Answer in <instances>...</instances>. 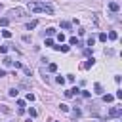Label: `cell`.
Segmentation results:
<instances>
[{
	"mask_svg": "<svg viewBox=\"0 0 122 122\" xmlns=\"http://www.w3.org/2000/svg\"><path fill=\"white\" fill-rule=\"evenodd\" d=\"M2 36L4 38H11V30H2Z\"/></svg>",
	"mask_w": 122,
	"mask_h": 122,
	"instance_id": "17",
	"label": "cell"
},
{
	"mask_svg": "<svg viewBox=\"0 0 122 122\" xmlns=\"http://www.w3.org/2000/svg\"><path fill=\"white\" fill-rule=\"evenodd\" d=\"M44 46H53V40H52V38H46V42H44Z\"/></svg>",
	"mask_w": 122,
	"mask_h": 122,
	"instance_id": "24",
	"label": "cell"
},
{
	"mask_svg": "<svg viewBox=\"0 0 122 122\" xmlns=\"http://www.w3.org/2000/svg\"><path fill=\"white\" fill-rule=\"evenodd\" d=\"M72 114H74V116H80V114H82V111H80V109H76V107H74V109H72Z\"/></svg>",
	"mask_w": 122,
	"mask_h": 122,
	"instance_id": "21",
	"label": "cell"
},
{
	"mask_svg": "<svg viewBox=\"0 0 122 122\" xmlns=\"http://www.w3.org/2000/svg\"><path fill=\"white\" fill-rule=\"evenodd\" d=\"M8 23H10V19H8V17H2V19H0V25H2V27H6Z\"/></svg>",
	"mask_w": 122,
	"mask_h": 122,
	"instance_id": "18",
	"label": "cell"
},
{
	"mask_svg": "<svg viewBox=\"0 0 122 122\" xmlns=\"http://www.w3.org/2000/svg\"><path fill=\"white\" fill-rule=\"evenodd\" d=\"M69 44H71V46H80V40L76 38V36H72V38L69 40Z\"/></svg>",
	"mask_w": 122,
	"mask_h": 122,
	"instance_id": "9",
	"label": "cell"
},
{
	"mask_svg": "<svg viewBox=\"0 0 122 122\" xmlns=\"http://www.w3.org/2000/svg\"><path fill=\"white\" fill-rule=\"evenodd\" d=\"M55 80H57V84H61V86H63V84H65V78H63V76H57V78H55Z\"/></svg>",
	"mask_w": 122,
	"mask_h": 122,
	"instance_id": "22",
	"label": "cell"
},
{
	"mask_svg": "<svg viewBox=\"0 0 122 122\" xmlns=\"http://www.w3.org/2000/svg\"><path fill=\"white\" fill-rule=\"evenodd\" d=\"M120 114H122L120 107H111V109H109V116H120Z\"/></svg>",
	"mask_w": 122,
	"mask_h": 122,
	"instance_id": "3",
	"label": "cell"
},
{
	"mask_svg": "<svg viewBox=\"0 0 122 122\" xmlns=\"http://www.w3.org/2000/svg\"><path fill=\"white\" fill-rule=\"evenodd\" d=\"M29 114L30 116H36V109H29Z\"/></svg>",
	"mask_w": 122,
	"mask_h": 122,
	"instance_id": "29",
	"label": "cell"
},
{
	"mask_svg": "<svg viewBox=\"0 0 122 122\" xmlns=\"http://www.w3.org/2000/svg\"><path fill=\"white\" fill-rule=\"evenodd\" d=\"M10 50V44H4V46H0V53H6Z\"/></svg>",
	"mask_w": 122,
	"mask_h": 122,
	"instance_id": "12",
	"label": "cell"
},
{
	"mask_svg": "<svg viewBox=\"0 0 122 122\" xmlns=\"http://www.w3.org/2000/svg\"><path fill=\"white\" fill-rule=\"evenodd\" d=\"M23 42H27V44H29V42H30V36H29V34H25V36H23Z\"/></svg>",
	"mask_w": 122,
	"mask_h": 122,
	"instance_id": "31",
	"label": "cell"
},
{
	"mask_svg": "<svg viewBox=\"0 0 122 122\" xmlns=\"http://www.w3.org/2000/svg\"><path fill=\"white\" fill-rule=\"evenodd\" d=\"M36 25H38V21H36V19H34V21H29V23H27V30H33Z\"/></svg>",
	"mask_w": 122,
	"mask_h": 122,
	"instance_id": "6",
	"label": "cell"
},
{
	"mask_svg": "<svg viewBox=\"0 0 122 122\" xmlns=\"http://www.w3.org/2000/svg\"><path fill=\"white\" fill-rule=\"evenodd\" d=\"M11 63H13V61H11V59H10V57H4V65H6V67H10V65H11Z\"/></svg>",
	"mask_w": 122,
	"mask_h": 122,
	"instance_id": "20",
	"label": "cell"
},
{
	"mask_svg": "<svg viewBox=\"0 0 122 122\" xmlns=\"http://www.w3.org/2000/svg\"><path fill=\"white\" fill-rule=\"evenodd\" d=\"M27 99H29V101H34V94H30V92H29V94H27Z\"/></svg>",
	"mask_w": 122,
	"mask_h": 122,
	"instance_id": "28",
	"label": "cell"
},
{
	"mask_svg": "<svg viewBox=\"0 0 122 122\" xmlns=\"http://www.w3.org/2000/svg\"><path fill=\"white\" fill-rule=\"evenodd\" d=\"M94 44H95V38L90 36V38H88V46H94Z\"/></svg>",
	"mask_w": 122,
	"mask_h": 122,
	"instance_id": "23",
	"label": "cell"
},
{
	"mask_svg": "<svg viewBox=\"0 0 122 122\" xmlns=\"http://www.w3.org/2000/svg\"><path fill=\"white\" fill-rule=\"evenodd\" d=\"M46 34H48V36H52V34H55V29H52V27H50V29H46Z\"/></svg>",
	"mask_w": 122,
	"mask_h": 122,
	"instance_id": "19",
	"label": "cell"
},
{
	"mask_svg": "<svg viewBox=\"0 0 122 122\" xmlns=\"http://www.w3.org/2000/svg\"><path fill=\"white\" fill-rule=\"evenodd\" d=\"M0 76H6V71H2V69H0Z\"/></svg>",
	"mask_w": 122,
	"mask_h": 122,
	"instance_id": "32",
	"label": "cell"
},
{
	"mask_svg": "<svg viewBox=\"0 0 122 122\" xmlns=\"http://www.w3.org/2000/svg\"><path fill=\"white\" fill-rule=\"evenodd\" d=\"M59 109L63 111V113H69V105H65V103H61V105H59Z\"/></svg>",
	"mask_w": 122,
	"mask_h": 122,
	"instance_id": "16",
	"label": "cell"
},
{
	"mask_svg": "<svg viewBox=\"0 0 122 122\" xmlns=\"http://www.w3.org/2000/svg\"><path fill=\"white\" fill-rule=\"evenodd\" d=\"M8 94H10V97H17V94H19V92H17V88H11V90L8 92Z\"/></svg>",
	"mask_w": 122,
	"mask_h": 122,
	"instance_id": "11",
	"label": "cell"
},
{
	"mask_svg": "<svg viewBox=\"0 0 122 122\" xmlns=\"http://www.w3.org/2000/svg\"><path fill=\"white\" fill-rule=\"evenodd\" d=\"M94 61H95L94 57H92V59H88V61H86V63H84L82 67H84V69H90V67H94Z\"/></svg>",
	"mask_w": 122,
	"mask_h": 122,
	"instance_id": "7",
	"label": "cell"
},
{
	"mask_svg": "<svg viewBox=\"0 0 122 122\" xmlns=\"http://www.w3.org/2000/svg\"><path fill=\"white\" fill-rule=\"evenodd\" d=\"M17 107H19V109H23V107H25V101H21V99H19V101H17Z\"/></svg>",
	"mask_w": 122,
	"mask_h": 122,
	"instance_id": "30",
	"label": "cell"
},
{
	"mask_svg": "<svg viewBox=\"0 0 122 122\" xmlns=\"http://www.w3.org/2000/svg\"><path fill=\"white\" fill-rule=\"evenodd\" d=\"M0 10H2V6H0Z\"/></svg>",
	"mask_w": 122,
	"mask_h": 122,
	"instance_id": "33",
	"label": "cell"
},
{
	"mask_svg": "<svg viewBox=\"0 0 122 122\" xmlns=\"http://www.w3.org/2000/svg\"><path fill=\"white\" fill-rule=\"evenodd\" d=\"M113 99H114V95H111V94H105V95H103V101H105V103H111Z\"/></svg>",
	"mask_w": 122,
	"mask_h": 122,
	"instance_id": "8",
	"label": "cell"
},
{
	"mask_svg": "<svg viewBox=\"0 0 122 122\" xmlns=\"http://www.w3.org/2000/svg\"><path fill=\"white\" fill-rule=\"evenodd\" d=\"M99 40H101V42H107V34L101 33V34H99Z\"/></svg>",
	"mask_w": 122,
	"mask_h": 122,
	"instance_id": "27",
	"label": "cell"
},
{
	"mask_svg": "<svg viewBox=\"0 0 122 122\" xmlns=\"http://www.w3.org/2000/svg\"><path fill=\"white\" fill-rule=\"evenodd\" d=\"M53 48H55L57 52H63V53H65V52H69V46H53Z\"/></svg>",
	"mask_w": 122,
	"mask_h": 122,
	"instance_id": "10",
	"label": "cell"
},
{
	"mask_svg": "<svg viewBox=\"0 0 122 122\" xmlns=\"http://www.w3.org/2000/svg\"><path fill=\"white\" fill-rule=\"evenodd\" d=\"M10 15H11V17H23V15H25V10L15 8V10H11V11H10Z\"/></svg>",
	"mask_w": 122,
	"mask_h": 122,
	"instance_id": "2",
	"label": "cell"
},
{
	"mask_svg": "<svg viewBox=\"0 0 122 122\" xmlns=\"http://www.w3.org/2000/svg\"><path fill=\"white\" fill-rule=\"evenodd\" d=\"M109 10H111V11H118V10H120V6H118L116 2H109Z\"/></svg>",
	"mask_w": 122,
	"mask_h": 122,
	"instance_id": "5",
	"label": "cell"
},
{
	"mask_svg": "<svg viewBox=\"0 0 122 122\" xmlns=\"http://www.w3.org/2000/svg\"><path fill=\"white\" fill-rule=\"evenodd\" d=\"M94 90H95V94H103V88H101V84H95V86H94Z\"/></svg>",
	"mask_w": 122,
	"mask_h": 122,
	"instance_id": "14",
	"label": "cell"
},
{
	"mask_svg": "<svg viewBox=\"0 0 122 122\" xmlns=\"http://www.w3.org/2000/svg\"><path fill=\"white\" fill-rule=\"evenodd\" d=\"M116 99H122V90H116V94H114Z\"/></svg>",
	"mask_w": 122,
	"mask_h": 122,
	"instance_id": "25",
	"label": "cell"
},
{
	"mask_svg": "<svg viewBox=\"0 0 122 122\" xmlns=\"http://www.w3.org/2000/svg\"><path fill=\"white\" fill-rule=\"evenodd\" d=\"M109 38H111V40H116V33H114V30H111V33H109Z\"/></svg>",
	"mask_w": 122,
	"mask_h": 122,
	"instance_id": "26",
	"label": "cell"
},
{
	"mask_svg": "<svg viewBox=\"0 0 122 122\" xmlns=\"http://www.w3.org/2000/svg\"><path fill=\"white\" fill-rule=\"evenodd\" d=\"M78 94H80V90H78V88H72V90H67V92H65V95H67V97H74V95H78Z\"/></svg>",
	"mask_w": 122,
	"mask_h": 122,
	"instance_id": "4",
	"label": "cell"
},
{
	"mask_svg": "<svg viewBox=\"0 0 122 122\" xmlns=\"http://www.w3.org/2000/svg\"><path fill=\"white\" fill-rule=\"evenodd\" d=\"M29 10H30V11H40V13H48V15H52V13H53L52 6L44 4V2H30V4H29Z\"/></svg>",
	"mask_w": 122,
	"mask_h": 122,
	"instance_id": "1",
	"label": "cell"
},
{
	"mask_svg": "<svg viewBox=\"0 0 122 122\" xmlns=\"http://www.w3.org/2000/svg\"><path fill=\"white\" fill-rule=\"evenodd\" d=\"M61 27H63L65 30H69V29H71V23H69V21H61Z\"/></svg>",
	"mask_w": 122,
	"mask_h": 122,
	"instance_id": "15",
	"label": "cell"
},
{
	"mask_svg": "<svg viewBox=\"0 0 122 122\" xmlns=\"http://www.w3.org/2000/svg\"><path fill=\"white\" fill-rule=\"evenodd\" d=\"M48 71H50V72H55V71H57V65H55V63H50V65H48Z\"/></svg>",
	"mask_w": 122,
	"mask_h": 122,
	"instance_id": "13",
	"label": "cell"
}]
</instances>
